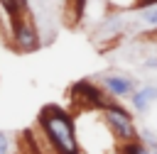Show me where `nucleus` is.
<instances>
[{"mask_svg":"<svg viewBox=\"0 0 157 154\" xmlns=\"http://www.w3.org/2000/svg\"><path fill=\"white\" fill-rule=\"evenodd\" d=\"M142 68H152V71H157V54H155V56H145Z\"/></svg>","mask_w":157,"mask_h":154,"instance_id":"obj_10","label":"nucleus"},{"mask_svg":"<svg viewBox=\"0 0 157 154\" xmlns=\"http://www.w3.org/2000/svg\"><path fill=\"white\" fill-rule=\"evenodd\" d=\"M150 152H152V154H157V149H150Z\"/></svg>","mask_w":157,"mask_h":154,"instance_id":"obj_12","label":"nucleus"},{"mask_svg":"<svg viewBox=\"0 0 157 154\" xmlns=\"http://www.w3.org/2000/svg\"><path fill=\"white\" fill-rule=\"evenodd\" d=\"M37 130H39L42 139L49 142L54 154H78L81 152V144L76 137V120L66 108H61L56 103L44 105L37 115Z\"/></svg>","mask_w":157,"mask_h":154,"instance_id":"obj_1","label":"nucleus"},{"mask_svg":"<svg viewBox=\"0 0 157 154\" xmlns=\"http://www.w3.org/2000/svg\"><path fill=\"white\" fill-rule=\"evenodd\" d=\"M42 44L44 42H42L39 27L29 15H25L22 20L10 24V46L17 54H34V51L42 49Z\"/></svg>","mask_w":157,"mask_h":154,"instance_id":"obj_3","label":"nucleus"},{"mask_svg":"<svg viewBox=\"0 0 157 154\" xmlns=\"http://www.w3.org/2000/svg\"><path fill=\"white\" fill-rule=\"evenodd\" d=\"M93 81L115 100L120 98H130V93L137 88V78L128 71H120V68H110V71H103L98 76H93Z\"/></svg>","mask_w":157,"mask_h":154,"instance_id":"obj_5","label":"nucleus"},{"mask_svg":"<svg viewBox=\"0 0 157 154\" xmlns=\"http://www.w3.org/2000/svg\"><path fill=\"white\" fill-rule=\"evenodd\" d=\"M132 27V20H128L125 15H108L103 20L96 22V27L91 29V42L93 44H103V42H115L120 39L128 29Z\"/></svg>","mask_w":157,"mask_h":154,"instance_id":"obj_6","label":"nucleus"},{"mask_svg":"<svg viewBox=\"0 0 157 154\" xmlns=\"http://www.w3.org/2000/svg\"><path fill=\"white\" fill-rule=\"evenodd\" d=\"M145 42H150V44H157V29H150V32H145Z\"/></svg>","mask_w":157,"mask_h":154,"instance_id":"obj_11","label":"nucleus"},{"mask_svg":"<svg viewBox=\"0 0 157 154\" xmlns=\"http://www.w3.org/2000/svg\"><path fill=\"white\" fill-rule=\"evenodd\" d=\"M98 115H101L103 125L108 127V132L113 134V139L118 144L140 139V127L135 122V112L128 110L120 100H110L105 108L98 110Z\"/></svg>","mask_w":157,"mask_h":154,"instance_id":"obj_2","label":"nucleus"},{"mask_svg":"<svg viewBox=\"0 0 157 154\" xmlns=\"http://www.w3.org/2000/svg\"><path fill=\"white\" fill-rule=\"evenodd\" d=\"M132 27H135V29H142V32L157 29V5H150V7L135 10V20H132Z\"/></svg>","mask_w":157,"mask_h":154,"instance_id":"obj_8","label":"nucleus"},{"mask_svg":"<svg viewBox=\"0 0 157 154\" xmlns=\"http://www.w3.org/2000/svg\"><path fill=\"white\" fill-rule=\"evenodd\" d=\"M69 95H71V100H74L81 110H93V112H98V110L105 108L110 100H115V98H110L93 78H81V81H76V83L71 86Z\"/></svg>","mask_w":157,"mask_h":154,"instance_id":"obj_4","label":"nucleus"},{"mask_svg":"<svg viewBox=\"0 0 157 154\" xmlns=\"http://www.w3.org/2000/svg\"><path fill=\"white\" fill-rule=\"evenodd\" d=\"M10 147H12V137H10V132L0 130V154H10Z\"/></svg>","mask_w":157,"mask_h":154,"instance_id":"obj_9","label":"nucleus"},{"mask_svg":"<svg viewBox=\"0 0 157 154\" xmlns=\"http://www.w3.org/2000/svg\"><path fill=\"white\" fill-rule=\"evenodd\" d=\"M130 108L135 115L147 117L152 108L157 105V83H137V88L130 93Z\"/></svg>","mask_w":157,"mask_h":154,"instance_id":"obj_7","label":"nucleus"}]
</instances>
